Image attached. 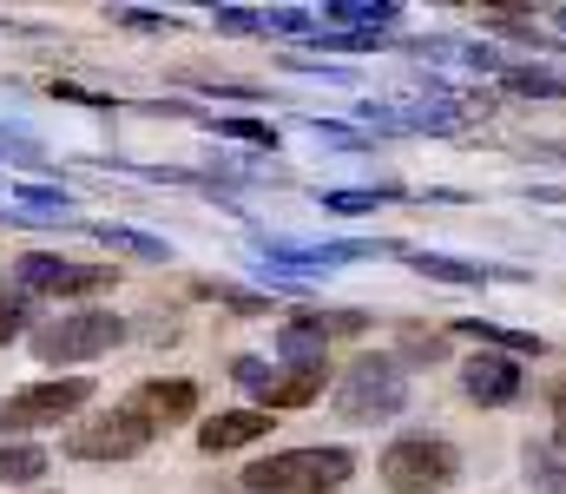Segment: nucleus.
I'll return each mask as SVG.
<instances>
[{
	"mask_svg": "<svg viewBox=\"0 0 566 494\" xmlns=\"http://www.w3.org/2000/svg\"><path fill=\"white\" fill-rule=\"evenodd\" d=\"M218 27H224V33H264V13H244V7H224V13H218Z\"/></svg>",
	"mask_w": 566,
	"mask_h": 494,
	"instance_id": "obj_26",
	"label": "nucleus"
},
{
	"mask_svg": "<svg viewBox=\"0 0 566 494\" xmlns=\"http://www.w3.org/2000/svg\"><path fill=\"white\" fill-rule=\"evenodd\" d=\"M310 133H316V139H329V146H363V133H349V126H329V119H310Z\"/></svg>",
	"mask_w": 566,
	"mask_h": 494,
	"instance_id": "obj_27",
	"label": "nucleus"
},
{
	"mask_svg": "<svg viewBox=\"0 0 566 494\" xmlns=\"http://www.w3.org/2000/svg\"><path fill=\"white\" fill-rule=\"evenodd\" d=\"M554 422H560V429H554V449L566 455V382L554 389Z\"/></svg>",
	"mask_w": 566,
	"mask_h": 494,
	"instance_id": "obj_29",
	"label": "nucleus"
},
{
	"mask_svg": "<svg viewBox=\"0 0 566 494\" xmlns=\"http://www.w3.org/2000/svg\"><path fill=\"white\" fill-rule=\"evenodd\" d=\"M356 475V455L349 449H283L244 469V488L251 494H336Z\"/></svg>",
	"mask_w": 566,
	"mask_h": 494,
	"instance_id": "obj_1",
	"label": "nucleus"
},
{
	"mask_svg": "<svg viewBox=\"0 0 566 494\" xmlns=\"http://www.w3.org/2000/svg\"><path fill=\"white\" fill-rule=\"evenodd\" d=\"M461 336H474V343H488L494 356H541L547 343L534 336V329H507V324H481V317H461Z\"/></svg>",
	"mask_w": 566,
	"mask_h": 494,
	"instance_id": "obj_13",
	"label": "nucleus"
},
{
	"mask_svg": "<svg viewBox=\"0 0 566 494\" xmlns=\"http://www.w3.org/2000/svg\"><path fill=\"white\" fill-rule=\"evenodd\" d=\"M402 356H428V362H441V356H448V336H434V329H409V336H402Z\"/></svg>",
	"mask_w": 566,
	"mask_h": 494,
	"instance_id": "obj_23",
	"label": "nucleus"
},
{
	"mask_svg": "<svg viewBox=\"0 0 566 494\" xmlns=\"http://www.w3.org/2000/svg\"><path fill=\"white\" fill-rule=\"evenodd\" d=\"M119 20H126V27H145V33H158V27H165V33H171V27H178V20H171V13H165V20H158V13H119Z\"/></svg>",
	"mask_w": 566,
	"mask_h": 494,
	"instance_id": "obj_28",
	"label": "nucleus"
},
{
	"mask_svg": "<svg viewBox=\"0 0 566 494\" xmlns=\"http://www.w3.org/2000/svg\"><path fill=\"white\" fill-rule=\"evenodd\" d=\"M191 409H198V382H165L158 376V382H139V396H133V416L151 422V429L158 422H185Z\"/></svg>",
	"mask_w": 566,
	"mask_h": 494,
	"instance_id": "obj_11",
	"label": "nucleus"
},
{
	"mask_svg": "<svg viewBox=\"0 0 566 494\" xmlns=\"http://www.w3.org/2000/svg\"><path fill=\"white\" fill-rule=\"evenodd\" d=\"M46 475V449L33 442H0V488H27Z\"/></svg>",
	"mask_w": 566,
	"mask_h": 494,
	"instance_id": "obj_16",
	"label": "nucleus"
},
{
	"mask_svg": "<svg viewBox=\"0 0 566 494\" xmlns=\"http://www.w3.org/2000/svg\"><path fill=\"white\" fill-rule=\"evenodd\" d=\"M93 402V376H60V382H33V389H13L0 402V435H33V429H53L66 416H80Z\"/></svg>",
	"mask_w": 566,
	"mask_h": 494,
	"instance_id": "obj_4",
	"label": "nucleus"
},
{
	"mask_svg": "<svg viewBox=\"0 0 566 494\" xmlns=\"http://www.w3.org/2000/svg\"><path fill=\"white\" fill-rule=\"evenodd\" d=\"M501 86L521 93V99H566V80L560 73H547V66H507Z\"/></svg>",
	"mask_w": 566,
	"mask_h": 494,
	"instance_id": "obj_18",
	"label": "nucleus"
},
{
	"mask_svg": "<svg viewBox=\"0 0 566 494\" xmlns=\"http://www.w3.org/2000/svg\"><path fill=\"white\" fill-rule=\"evenodd\" d=\"M218 133L224 139H244V146H277V133L264 119H218Z\"/></svg>",
	"mask_w": 566,
	"mask_h": 494,
	"instance_id": "obj_21",
	"label": "nucleus"
},
{
	"mask_svg": "<svg viewBox=\"0 0 566 494\" xmlns=\"http://www.w3.org/2000/svg\"><path fill=\"white\" fill-rule=\"evenodd\" d=\"M329 402H336L343 422H389V416L409 409V376H402L396 356H363V362L343 369V382H336Z\"/></svg>",
	"mask_w": 566,
	"mask_h": 494,
	"instance_id": "obj_2",
	"label": "nucleus"
},
{
	"mask_svg": "<svg viewBox=\"0 0 566 494\" xmlns=\"http://www.w3.org/2000/svg\"><path fill=\"white\" fill-rule=\"evenodd\" d=\"M264 435H271V416L264 409H231V416H218V422L198 429V449L205 455H231V449H251Z\"/></svg>",
	"mask_w": 566,
	"mask_h": 494,
	"instance_id": "obj_9",
	"label": "nucleus"
},
{
	"mask_svg": "<svg viewBox=\"0 0 566 494\" xmlns=\"http://www.w3.org/2000/svg\"><path fill=\"white\" fill-rule=\"evenodd\" d=\"M145 442H151V422H139L133 409H113V416H99V422H80V429L66 435V455H73V462H133Z\"/></svg>",
	"mask_w": 566,
	"mask_h": 494,
	"instance_id": "obj_7",
	"label": "nucleus"
},
{
	"mask_svg": "<svg viewBox=\"0 0 566 494\" xmlns=\"http://www.w3.org/2000/svg\"><path fill=\"white\" fill-rule=\"evenodd\" d=\"M316 20L310 13H290V7H277V13H264V33H310Z\"/></svg>",
	"mask_w": 566,
	"mask_h": 494,
	"instance_id": "obj_25",
	"label": "nucleus"
},
{
	"mask_svg": "<svg viewBox=\"0 0 566 494\" xmlns=\"http://www.w3.org/2000/svg\"><path fill=\"white\" fill-rule=\"evenodd\" d=\"M527 482L541 494H566V455L554 442H527Z\"/></svg>",
	"mask_w": 566,
	"mask_h": 494,
	"instance_id": "obj_19",
	"label": "nucleus"
},
{
	"mask_svg": "<svg viewBox=\"0 0 566 494\" xmlns=\"http://www.w3.org/2000/svg\"><path fill=\"white\" fill-rule=\"evenodd\" d=\"M329 27H349V33H376V27H396V0H329L323 7Z\"/></svg>",
	"mask_w": 566,
	"mask_h": 494,
	"instance_id": "obj_12",
	"label": "nucleus"
},
{
	"mask_svg": "<svg viewBox=\"0 0 566 494\" xmlns=\"http://www.w3.org/2000/svg\"><path fill=\"white\" fill-rule=\"evenodd\" d=\"M454 475H461V455L441 435H402L382 455V488L389 494H441L454 488Z\"/></svg>",
	"mask_w": 566,
	"mask_h": 494,
	"instance_id": "obj_3",
	"label": "nucleus"
},
{
	"mask_svg": "<svg viewBox=\"0 0 566 494\" xmlns=\"http://www.w3.org/2000/svg\"><path fill=\"white\" fill-rule=\"evenodd\" d=\"M461 389H468V402H481V409H507V402L527 389V369H521V356L481 349L474 362H461Z\"/></svg>",
	"mask_w": 566,
	"mask_h": 494,
	"instance_id": "obj_8",
	"label": "nucleus"
},
{
	"mask_svg": "<svg viewBox=\"0 0 566 494\" xmlns=\"http://www.w3.org/2000/svg\"><path fill=\"white\" fill-rule=\"evenodd\" d=\"M93 238L113 244V251H126V257H145V264H171V244L151 238V231H133V224H93Z\"/></svg>",
	"mask_w": 566,
	"mask_h": 494,
	"instance_id": "obj_14",
	"label": "nucleus"
},
{
	"mask_svg": "<svg viewBox=\"0 0 566 494\" xmlns=\"http://www.w3.org/2000/svg\"><path fill=\"white\" fill-rule=\"evenodd\" d=\"M376 198H382V191H323V211H343V218H363V211H376Z\"/></svg>",
	"mask_w": 566,
	"mask_h": 494,
	"instance_id": "obj_22",
	"label": "nucleus"
},
{
	"mask_svg": "<svg viewBox=\"0 0 566 494\" xmlns=\"http://www.w3.org/2000/svg\"><path fill=\"white\" fill-rule=\"evenodd\" d=\"M316 396H323V362H316V369H290V376L271 382L264 416H271V409H303V402H316Z\"/></svg>",
	"mask_w": 566,
	"mask_h": 494,
	"instance_id": "obj_15",
	"label": "nucleus"
},
{
	"mask_svg": "<svg viewBox=\"0 0 566 494\" xmlns=\"http://www.w3.org/2000/svg\"><path fill=\"white\" fill-rule=\"evenodd\" d=\"M231 376H238V389H251L258 402H264V396H271V382H277V369H271L264 356H238V362H231Z\"/></svg>",
	"mask_w": 566,
	"mask_h": 494,
	"instance_id": "obj_20",
	"label": "nucleus"
},
{
	"mask_svg": "<svg viewBox=\"0 0 566 494\" xmlns=\"http://www.w3.org/2000/svg\"><path fill=\"white\" fill-rule=\"evenodd\" d=\"M119 336H126L119 317H106V311H73V317H60V324H46L33 336V356H40V362H86V356H106Z\"/></svg>",
	"mask_w": 566,
	"mask_h": 494,
	"instance_id": "obj_5",
	"label": "nucleus"
},
{
	"mask_svg": "<svg viewBox=\"0 0 566 494\" xmlns=\"http://www.w3.org/2000/svg\"><path fill=\"white\" fill-rule=\"evenodd\" d=\"M20 329H27V304H20V297H7V291H0V349H7V343H13V336H20Z\"/></svg>",
	"mask_w": 566,
	"mask_h": 494,
	"instance_id": "obj_24",
	"label": "nucleus"
},
{
	"mask_svg": "<svg viewBox=\"0 0 566 494\" xmlns=\"http://www.w3.org/2000/svg\"><path fill=\"white\" fill-rule=\"evenodd\" d=\"M409 264L422 277H434V284H488L494 277L488 264H461V257H434V251H409Z\"/></svg>",
	"mask_w": 566,
	"mask_h": 494,
	"instance_id": "obj_17",
	"label": "nucleus"
},
{
	"mask_svg": "<svg viewBox=\"0 0 566 494\" xmlns=\"http://www.w3.org/2000/svg\"><path fill=\"white\" fill-rule=\"evenodd\" d=\"M113 277H119V264H73V257H53V251L20 257V291H33V297H93Z\"/></svg>",
	"mask_w": 566,
	"mask_h": 494,
	"instance_id": "obj_6",
	"label": "nucleus"
},
{
	"mask_svg": "<svg viewBox=\"0 0 566 494\" xmlns=\"http://www.w3.org/2000/svg\"><path fill=\"white\" fill-rule=\"evenodd\" d=\"M329 317H316V311H303V317H283L277 329V356L283 362H296V369H316L323 362V349H329Z\"/></svg>",
	"mask_w": 566,
	"mask_h": 494,
	"instance_id": "obj_10",
	"label": "nucleus"
},
{
	"mask_svg": "<svg viewBox=\"0 0 566 494\" xmlns=\"http://www.w3.org/2000/svg\"><path fill=\"white\" fill-rule=\"evenodd\" d=\"M560 27H566V13H560Z\"/></svg>",
	"mask_w": 566,
	"mask_h": 494,
	"instance_id": "obj_30",
	"label": "nucleus"
}]
</instances>
